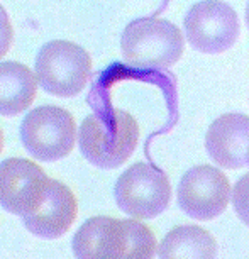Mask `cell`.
I'll use <instances>...</instances> for the list:
<instances>
[{
  "label": "cell",
  "instance_id": "obj_1",
  "mask_svg": "<svg viewBox=\"0 0 249 259\" xmlns=\"http://www.w3.org/2000/svg\"><path fill=\"white\" fill-rule=\"evenodd\" d=\"M139 125L129 112L112 109L85 117L78 131V146L90 164L115 169L138 148Z\"/></svg>",
  "mask_w": 249,
  "mask_h": 259
},
{
  "label": "cell",
  "instance_id": "obj_2",
  "mask_svg": "<svg viewBox=\"0 0 249 259\" xmlns=\"http://www.w3.org/2000/svg\"><path fill=\"white\" fill-rule=\"evenodd\" d=\"M124 61L138 70H168L185 50V37L173 22L158 17L133 21L120 37Z\"/></svg>",
  "mask_w": 249,
  "mask_h": 259
},
{
  "label": "cell",
  "instance_id": "obj_3",
  "mask_svg": "<svg viewBox=\"0 0 249 259\" xmlns=\"http://www.w3.org/2000/svg\"><path fill=\"white\" fill-rule=\"evenodd\" d=\"M37 85L55 97H75L92 76V58L71 41H50L39 50L34 63Z\"/></svg>",
  "mask_w": 249,
  "mask_h": 259
},
{
  "label": "cell",
  "instance_id": "obj_4",
  "mask_svg": "<svg viewBox=\"0 0 249 259\" xmlns=\"http://www.w3.org/2000/svg\"><path fill=\"white\" fill-rule=\"evenodd\" d=\"M78 141L75 117L56 105L32 109L21 124V143L34 159L55 163L66 158Z\"/></svg>",
  "mask_w": 249,
  "mask_h": 259
},
{
  "label": "cell",
  "instance_id": "obj_5",
  "mask_svg": "<svg viewBox=\"0 0 249 259\" xmlns=\"http://www.w3.org/2000/svg\"><path fill=\"white\" fill-rule=\"evenodd\" d=\"M172 185L163 169L149 163H134L117 178L115 203L138 221L158 217L172 202Z\"/></svg>",
  "mask_w": 249,
  "mask_h": 259
},
{
  "label": "cell",
  "instance_id": "obj_6",
  "mask_svg": "<svg viewBox=\"0 0 249 259\" xmlns=\"http://www.w3.org/2000/svg\"><path fill=\"white\" fill-rule=\"evenodd\" d=\"M241 24L236 11L222 0H202L185 16V36L193 50L221 55L236 45Z\"/></svg>",
  "mask_w": 249,
  "mask_h": 259
},
{
  "label": "cell",
  "instance_id": "obj_7",
  "mask_svg": "<svg viewBox=\"0 0 249 259\" xmlns=\"http://www.w3.org/2000/svg\"><path fill=\"white\" fill-rule=\"evenodd\" d=\"M232 187L222 169L211 164L190 168L178 183L177 198L188 217L207 222L226 212Z\"/></svg>",
  "mask_w": 249,
  "mask_h": 259
},
{
  "label": "cell",
  "instance_id": "obj_8",
  "mask_svg": "<svg viewBox=\"0 0 249 259\" xmlns=\"http://www.w3.org/2000/svg\"><path fill=\"white\" fill-rule=\"evenodd\" d=\"M48 183L50 177L34 161L4 159L0 163V207L17 217H26L41 205Z\"/></svg>",
  "mask_w": 249,
  "mask_h": 259
},
{
  "label": "cell",
  "instance_id": "obj_9",
  "mask_svg": "<svg viewBox=\"0 0 249 259\" xmlns=\"http://www.w3.org/2000/svg\"><path fill=\"white\" fill-rule=\"evenodd\" d=\"M78 202L75 193L60 180L50 178L46 195L32 213L22 217L24 227L39 239H60L76 221Z\"/></svg>",
  "mask_w": 249,
  "mask_h": 259
},
{
  "label": "cell",
  "instance_id": "obj_10",
  "mask_svg": "<svg viewBox=\"0 0 249 259\" xmlns=\"http://www.w3.org/2000/svg\"><path fill=\"white\" fill-rule=\"evenodd\" d=\"M249 115L224 114L217 117L205 134V149L216 164L224 169H239L247 166Z\"/></svg>",
  "mask_w": 249,
  "mask_h": 259
},
{
  "label": "cell",
  "instance_id": "obj_11",
  "mask_svg": "<svg viewBox=\"0 0 249 259\" xmlns=\"http://www.w3.org/2000/svg\"><path fill=\"white\" fill-rule=\"evenodd\" d=\"M128 247L126 219L92 217L80 226L71 241L76 259H122Z\"/></svg>",
  "mask_w": 249,
  "mask_h": 259
},
{
  "label": "cell",
  "instance_id": "obj_12",
  "mask_svg": "<svg viewBox=\"0 0 249 259\" xmlns=\"http://www.w3.org/2000/svg\"><path fill=\"white\" fill-rule=\"evenodd\" d=\"M37 94V78L19 61L0 63V115L12 117L31 107Z\"/></svg>",
  "mask_w": 249,
  "mask_h": 259
},
{
  "label": "cell",
  "instance_id": "obj_13",
  "mask_svg": "<svg viewBox=\"0 0 249 259\" xmlns=\"http://www.w3.org/2000/svg\"><path fill=\"white\" fill-rule=\"evenodd\" d=\"M217 242L200 226L185 224L172 229L158 246L159 259H216Z\"/></svg>",
  "mask_w": 249,
  "mask_h": 259
},
{
  "label": "cell",
  "instance_id": "obj_14",
  "mask_svg": "<svg viewBox=\"0 0 249 259\" xmlns=\"http://www.w3.org/2000/svg\"><path fill=\"white\" fill-rule=\"evenodd\" d=\"M128 226V247L122 259H154L158 242L153 231L138 219H126Z\"/></svg>",
  "mask_w": 249,
  "mask_h": 259
},
{
  "label": "cell",
  "instance_id": "obj_15",
  "mask_svg": "<svg viewBox=\"0 0 249 259\" xmlns=\"http://www.w3.org/2000/svg\"><path fill=\"white\" fill-rule=\"evenodd\" d=\"M231 203L239 221L249 227V173L242 175L232 187Z\"/></svg>",
  "mask_w": 249,
  "mask_h": 259
},
{
  "label": "cell",
  "instance_id": "obj_16",
  "mask_svg": "<svg viewBox=\"0 0 249 259\" xmlns=\"http://www.w3.org/2000/svg\"><path fill=\"white\" fill-rule=\"evenodd\" d=\"M12 39H14L12 24L9 21L7 14L4 11H0V58L6 56L7 51L11 50Z\"/></svg>",
  "mask_w": 249,
  "mask_h": 259
},
{
  "label": "cell",
  "instance_id": "obj_17",
  "mask_svg": "<svg viewBox=\"0 0 249 259\" xmlns=\"http://www.w3.org/2000/svg\"><path fill=\"white\" fill-rule=\"evenodd\" d=\"M246 24H247V29H249V2H247V7H246Z\"/></svg>",
  "mask_w": 249,
  "mask_h": 259
},
{
  "label": "cell",
  "instance_id": "obj_18",
  "mask_svg": "<svg viewBox=\"0 0 249 259\" xmlns=\"http://www.w3.org/2000/svg\"><path fill=\"white\" fill-rule=\"evenodd\" d=\"M2 144H4V138H2V131H0V153H2Z\"/></svg>",
  "mask_w": 249,
  "mask_h": 259
},
{
  "label": "cell",
  "instance_id": "obj_19",
  "mask_svg": "<svg viewBox=\"0 0 249 259\" xmlns=\"http://www.w3.org/2000/svg\"><path fill=\"white\" fill-rule=\"evenodd\" d=\"M246 163H247V166H249V148H247V154H246Z\"/></svg>",
  "mask_w": 249,
  "mask_h": 259
}]
</instances>
